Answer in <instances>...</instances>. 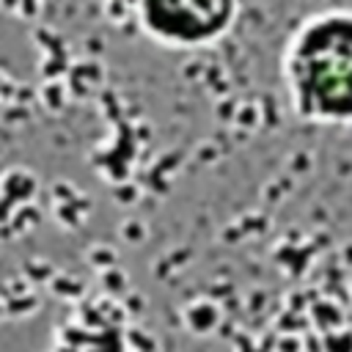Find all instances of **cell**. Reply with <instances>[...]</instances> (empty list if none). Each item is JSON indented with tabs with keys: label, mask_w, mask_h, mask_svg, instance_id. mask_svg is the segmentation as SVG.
<instances>
[{
	"label": "cell",
	"mask_w": 352,
	"mask_h": 352,
	"mask_svg": "<svg viewBox=\"0 0 352 352\" xmlns=\"http://www.w3.org/2000/svg\"><path fill=\"white\" fill-rule=\"evenodd\" d=\"M283 88L297 118L352 126V11L314 14L292 33Z\"/></svg>",
	"instance_id": "1"
},
{
	"label": "cell",
	"mask_w": 352,
	"mask_h": 352,
	"mask_svg": "<svg viewBox=\"0 0 352 352\" xmlns=\"http://www.w3.org/2000/svg\"><path fill=\"white\" fill-rule=\"evenodd\" d=\"M239 0H140L146 33L168 47H201L220 38Z\"/></svg>",
	"instance_id": "2"
}]
</instances>
